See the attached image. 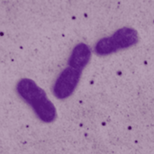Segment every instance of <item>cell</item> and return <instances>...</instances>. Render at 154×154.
I'll return each mask as SVG.
<instances>
[{"instance_id": "obj_1", "label": "cell", "mask_w": 154, "mask_h": 154, "mask_svg": "<svg viewBox=\"0 0 154 154\" xmlns=\"http://www.w3.org/2000/svg\"><path fill=\"white\" fill-rule=\"evenodd\" d=\"M18 96L33 110L37 118L45 124L56 120L55 106L48 98L45 91L31 79H20L15 87Z\"/></svg>"}, {"instance_id": "obj_2", "label": "cell", "mask_w": 154, "mask_h": 154, "mask_svg": "<svg viewBox=\"0 0 154 154\" xmlns=\"http://www.w3.org/2000/svg\"><path fill=\"white\" fill-rule=\"evenodd\" d=\"M139 41V34L136 30L130 27H123L109 37H104L97 41L94 51L99 56L113 54L118 51L128 49L135 45Z\"/></svg>"}, {"instance_id": "obj_3", "label": "cell", "mask_w": 154, "mask_h": 154, "mask_svg": "<svg viewBox=\"0 0 154 154\" xmlns=\"http://www.w3.org/2000/svg\"><path fill=\"white\" fill-rule=\"evenodd\" d=\"M82 70L76 69L71 67L65 68L56 79L52 87V92L56 98L63 100L69 97L77 88Z\"/></svg>"}, {"instance_id": "obj_4", "label": "cell", "mask_w": 154, "mask_h": 154, "mask_svg": "<svg viewBox=\"0 0 154 154\" xmlns=\"http://www.w3.org/2000/svg\"><path fill=\"white\" fill-rule=\"evenodd\" d=\"M91 50L86 43H78L72 50L69 58V66L79 70H83L91 59Z\"/></svg>"}]
</instances>
